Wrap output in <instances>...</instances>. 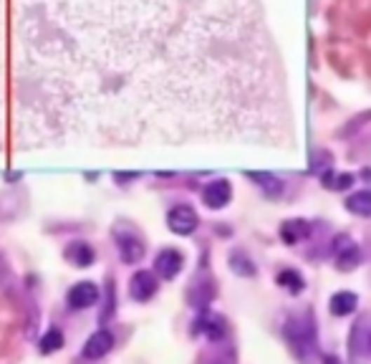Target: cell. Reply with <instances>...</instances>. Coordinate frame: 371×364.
I'll list each match as a JSON object with an SVG mask.
<instances>
[{"label":"cell","instance_id":"cell-1","mask_svg":"<svg viewBox=\"0 0 371 364\" xmlns=\"http://www.w3.org/2000/svg\"><path fill=\"white\" fill-rule=\"evenodd\" d=\"M283 337L288 342L293 357L301 364H313L318 359V334H316L313 314L311 311L290 314L285 319Z\"/></svg>","mask_w":371,"mask_h":364},{"label":"cell","instance_id":"cell-2","mask_svg":"<svg viewBox=\"0 0 371 364\" xmlns=\"http://www.w3.org/2000/svg\"><path fill=\"white\" fill-rule=\"evenodd\" d=\"M371 357V319L361 316L349 334V364H366Z\"/></svg>","mask_w":371,"mask_h":364},{"label":"cell","instance_id":"cell-3","mask_svg":"<svg viewBox=\"0 0 371 364\" xmlns=\"http://www.w3.org/2000/svg\"><path fill=\"white\" fill-rule=\"evenodd\" d=\"M167 226H170V230L177 233V235H189V233L197 230L200 218H197V213L189 205H177V207H172L170 215H167Z\"/></svg>","mask_w":371,"mask_h":364},{"label":"cell","instance_id":"cell-4","mask_svg":"<svg viewBox=\"0 0 371 364\" xmlns=\"http://www.w3.org/2000/svg\"><path fill=\"white\" fill-rule=\"evenodd\" d=\"M334 256H336V266L339 271H353L361 264V251L359 245L353 243L346 235H339L334 243Z\"/></svg>","mask_w":371,"mask_h":364},{"label":"cell","instance_id":"cell-5","mask_svg":"<svg viewBox=\"0 0 371 364\" xmlns=\"http://www.w3.org/2000/svg\"><path fill=\"white\" fill-rule=\"evenodd\" d=\"M157 286H159L157 276L151 271H137L132 276V281H129V296H132L134 301L144 304L157 294Z\"/></svg>","mask_w":371,"mask_h":364},{"label":"cell","instance_id":"cell-6","mask_svg":"<svg viewBox=\"0 0 371 364\" xmlns=\"http://www.w3.org/2000/svg\"><path fill=\"white\" fill-rule=\"evenodd\" d=\"M225 332H227V324L220 314H213V311H205L200 319L195 321V334H202L208 342L217 344V342L225 339Z\"/></svg>","mask_w":371,"mask_h":364},{"label":"cell","instance_id":"cell-7","mask_svg":"<svg viewBox=\"0 0 371 364\" xmlns=\"http://www.w3.org/2000/svg\"><path fill=\"white\" fill-rule=\"evenodd\" d=\"M182 264H184L182 253L175 251V248H164V251H159L157 258H154V271H157L159 278L172 281V278H177V273L182 271Z\"/></svg>","mask_w":371,"mask_h":364},{"label":"cell","instance_id":"cell-8","mask_svg":"<svg viewBox=\"0 0 371 364\" xmlns=\"http://www.w3.org/2000/svg\"><path fill=\"white\" fill-rule=\"evenodd\" d=\"M116 248H119L121 264H126V266L139 264V261L144 258V243H142V238H137L134 233H119V235H116Z\"/></svg>","mask_w":371,"mask_h":364},{"label":"cell","instance_id":"cell-9","mask_svg":"<svg viewBox=\"0 0 371 364\" xmlns=\"http://www.w3.org/2000/svg\"><path fill=\"white\" fill-rule=\"evenodd\" d=\"M66 301H69L71 308H79V311L91 308L99 301V289H96V283H91V281H79L74 289L69 291Z\"/></svg>","mask_w":371,"mask_h":364},{"label":"cell","instance_id":"cell-10","mask_svg":"<svg viewBox=\"0 0 371 364\" xmlns=\"http://www.w3.org/2000/svg\"><path fill=\"white\" fill-rule=\"evenodd\" d=\"M230 197H233V185L227 180H213L208 182V188L202 190V200H205L208 207H213V210L225 207L230 202Z\"/></svg>","mask_w":371,"mask_h":364},{"label":"cell","instance_id":"cell-11","mask_svg":"<svg viewBox=\"0 0 371 364\" xmlns=\"http://www.w3.org/2000/svg\"><path fill=\"white\" fill-rule=\"evenodd\" d=\"M112 346H114V334L107 332V329H99V332L91 334L86 339V344H83V359L96 362V359H101L104 354L112 352Z\"/></svg>","mask_w":371,"mask_h":364},{"label":"cell","instance_id":"cell-12","mask_svg":"<svg viewBox=\"0 0 371 364\" xmlns=\"http://www.w3.org/2000/svg\"><path fill=\"white\" fill-rule=\"evenodd\" d=\"M66 261L69 264H74V266H79V268H88V266L94 264V258H96V253H94V248L88 243H83V240H76V243H71L69 248H66Z\"/></svg>","mask_w":371,"mask_h":364},{"label":"cell","instance_id":"cell-13","mask_svg":"<svg viewBox=\"0 0 371 364\" xmlns=\"http://www.w3.org/2000/svg\"><path fill=\"white\" fill-rule=\"evenodd\" d=\"M359 306V296L353 294V291H339V294L331 296V301H328V308H331V314L334 316H349L356 311Z\"/></svg>","mask_w":371,"mask_h":364},{"label":"cell","instance_id":"cell-14","mask_svg":"<svg viewBox=\"0 0 371 364\" xmlns=\"http://www.w3.org/2000/svg\"><path fill=\"white\" fill-rule=\"evenodd\" d=\"M309 235H311V226L306 220H285L283 226H281V238L288 245L301 243V240L309 238Z\"/></svg>","mask_w":371,"mask_h":364},{"label":"cell","instance_id":"cell-15","mask_svg":"<svg viewBox=\"0 0 371 364\" xmlns=\"http://www.w3.org/2000/svg\"><path fill=\"white\" fill-rule=\"evenodd\" d=\"M187 299L195 308H205L215 299V283L213 281H195L192 286H189Z\"/></svg>","mask_w":371,"mask_h":364},{"label":"cell","instance_id":"cell-16","mask_svg":"<svg viewBox=\"0 0 371 364\" xmlns=\"http://www.w3.org/2000/svg\"><path fill=\"white\" fill-rule=\"evenodd\" d=\"M346 210L361 218H371V190H359L346 197Z\"/></svg>","mask_w":371,"mask_h":364},{"label":"cell","instance_id":"cell-17","mask_svg":"<svg viewBox=\"0 0 371 364\" xmlns=\"http://www.w3.org/2000/svg\"><path fill=\"white\" fill-rule=\"evenodd\" d=\"M278 286L281 289H285L288 294H303V289H306V281H303V276L298 273V271L293 268H285L278 273Z\"/></svg>","mask_w":371,"mask_h":364},{"label":"cell","instance_id":"cell-18","mask_svg":"<svg viewBox=\"0 0 371 364\" xmlns=\"http://www.w3.org/2000/svg\"><path fill=\"white\" fill-rule=\"evenodd\" d=\"M250 177L263 188V193L268 195V197H278V195L283 193V182L278 180L276 175H268V172H250Z\"/></svg>","mask_w":371,"mask_h":364},{"label":"cell","instance_id":"cell-19","mask_svg":"<svg viewBox=\"0 0 371 364\" xmlns=\"http://www.w3.org/2000/svg\"><path fill=\"white\" fill-rule=\"evenodd\" d=\"M230 268L238 273V276H255V266H252V261L245 256L243 251H233L230 253Z\"/></svg>","mask_w":371,"mask_h":364},{"label":"cell","instance_id":"cell-20","mask_svg":"<svg viewBox=\"0 0 371 364\" xmlns=\"http://www.w3.org/2000/svg\"><path fill=\"white\" fill-rule=\"evenodd\" d=\"M61 346H63V332L56 327H50L48 332L43 334V339H41V352L53 354V352H58Z\"/></svg>","mask_w":371,"mask_h":364},{"label":"cell","instance_id":"cell-21","mask_svg":"<svg viewBox=\"0 0 371 364\" xmlns=\"http://www.w3.org/2000/svg\"><path fill=\"white\" fill-rule=\"evenodd\" d=\"M351 182H353L351 175H334V172H326V175H323V185L331 190H346V188H351Z\"/></svg>","mask_w":371,"mask_h":364},{"label":"cell","instance_id":"cell-22","mask_svg":"<svg viewBox=\"0 0 371 364\" xmlns=\"http://www.w3.org/2000/svg\"><path fill=\"white\" fill-rule=\"evenodd\" d=\"M326 164H331V155H328V152H316V157H313V164H311V170L318 172L321 167H326Z\"/></svg>","mask_w":371,"mask_h":364},{"label":"cell","instance_id":"cell-23","mask_svg":"<svg viewBox=\"0 0 371 364\" xmlns=\"http://www.w3.org/2000/svg\"><path fill=\"white\" fill-rule=\"evenodd\" d=\"M326 364H339V362H336L334 357H328V359H326Z\"/></svg>","mask_w":371,"mask_h":364}]
</instances>
